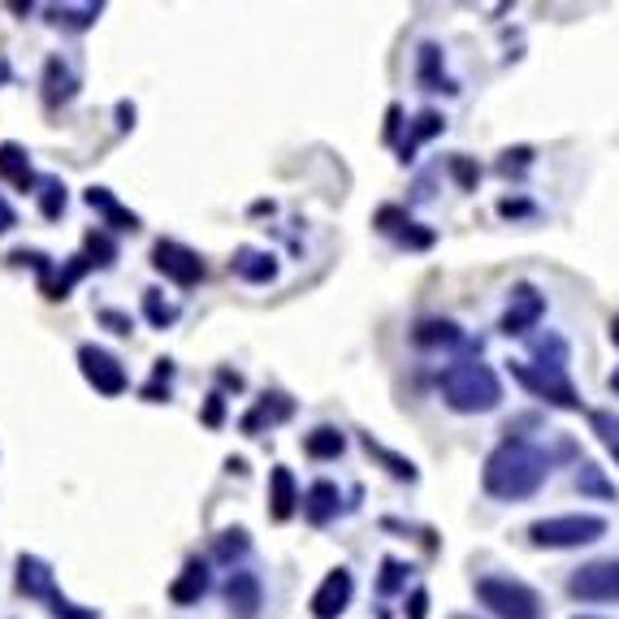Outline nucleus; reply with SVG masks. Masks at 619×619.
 I'll return each mask as SVG.
<instances>
[{
    "mask_svg": "<svg viewBox=\"0 0 619 619\" xmlns=\"http://www.w3.org/2000/svg\"><path fill=\"white\" fill-rule=\"evenodd\" d=\"M551 477V455L525 438H507L481 468V485L498 503H520L533 498Z\"/></svg>",
    "mask_w": 619,
    "mask_h": 619,
    "instance_id": "f257e3e1",
    "label": "nucleus"
},
{
    "mask_svg": "<svg viewBox=\"0 0 619 619\" xmlns=\"http://www.w3.org/2000/svg\"><path fill=\"white\" fill-rule=\"evenodd\" d=\"M438 390H442L446 407L459 416H481V412H494L503 403V381L481 359H451L438 372Z\"/></svg>",
    "mask_w": 619,
    "mask_h": 619,
    "instance_id": "f03ea898",
    "label": "nucleus"
},
{
    "mask_svg": "<svg viewBox=\"0 0 619 619\" xmlns=\"http://www.w3.org/2000/svg\"><path fill=\"white\" fill-rule=\"evenodd\" d=\"M477 603L498 619H542V594L516 577H481L477 581Z\"/></svg>",
    "mask_w": 619,
    "mask_h": 619,
    "instance_id": "7ed1b4c3",
    "label": "nucleus"
},
{
    "mask_svg": "<svg viewBox=\"0 0 619 619\" xmlns=\"http://www.w3.org/2000/svg\"><path fill=\"white\" fill-rule=\"evenodd\" d=\"M603 538H607L603 516H551V520L529 525V542L542 551H577V546H590Z\"/></svg>",
    "mask_w": 619,
    "mask_h": 619,
    "instance_id": "20e7f679",
    "label": "nucleus"
},
{
    "mask_svg": "<svg viewBox=\"0 0 619 619\" xmlns=\"http://www.w3.org/2000/svg\"><path fill=\"white\" fill-rule=\"evenodd\" d=\"M511 377H516L533 399H542V403L568 407V412H577V407H581V394H577V386L568 381V372H551V368H538V364H520V359H511Z\"/></svg>",
    "mask_w": 619,
    "mask_h": 619,
    "instance_id": "39448f33",
    "label": "nucleus"
},
{
    "mask_svg": "<svg viewBox=\"0 0 619 619\" xmlns=\"http://www.w3.org/2000/svg\"><path fill=\"white\" fill-rule=\"evenodd\" d=\"M78 368H83V377L96 386V394H104V399H117V394H126V386H130L122 359H117L113 351L96 346V342H83V346H78Z\"/></svg>",
    "mask_w": 619,
    "mask_h": 619,
    "instance_id": "423d86ee",
    "label": "nucleus"
},
{
    "mask_svg": "<svg viewBox=\"0 0 619 619\" xmlns=\"http://www.w3.org/2000/svg\"><path fill=\"white\" fill-rule=\"evenodd\" d=\"M577 603H619V559H594L568 577Z\"/></svg>",
    "mask_w": 619,
    "mask_h": 619,
    "instance_id": "0eeeda50",
    "label": "nucleus"
},
{
    "mask_svg": "<svg viewBox=\"0 0 619 619\" xmlns=\"http://www.w3.org/2000/svg\"><path fill=\"white\" fill-rule=\"evenodd\" d=\"M152 269L165 274V282H174V287H200L209 274L200 252H191L187 243H174V239H161L152 248Z\"/></svg>",
    "mask_w": 619,
    "mask_h": 619,
    "instance_id": "6e6552de",
    "label": "nucleus"
},
{
    "mask_svg": "<svg viewBox=\"0 0 619 619\" xmlns=\"http://www.w3.org/2000/svg\"><path fill=\"white\" fill-rule=\"evenodd\" d=\"M542 316H546V295H542L533 282H516L511 295H507V312H503L498 329H503L507 338H525Z\"/></svg>",
    "mask_w": 619,
    "mask_h": 619,
    "instance_id": "1a4fd4ad",
    "label": "nucleus"
},
{
    "mask_svg": "<svg viewBox=\"0 0 619 619\" xmlns=\"http://www.w3.org/2000/svg\"><path fill=\"white\" fill-rule=\"evenodd\" d=\"M351 594H355V577L346 568L325 572V581L312 594V619H338L351 607Z\"/></svg>",
    "mask_w": 619,
    "mask_h": 619,
    "instance_id": "9d476101",
    "label": "nucleus"
},
{
    "mask_svg": "<svg viewBox=\"0 0 619 619\" xmlns=\"http://www.w3.org/2000/svg\"><path fill=\"white\" fill-rule=\"evenodd\" d=\"M17 594H26V598H39V603H48V598L56 594L52 568H48L39 555H17Z\"/></svg>",
    "mask_w": 619,
    "mask_h": 619,
    "instance_id": "9b49d317",
    "label": "nucleus"
},
{
    "mask_svg": "<svg viewBox=\"0 0 619 619\" xmlns=\"http://www.w3.org/2000/svg\"><path fill=\"white\" fill-rule=\"evenodd\" d=\"M295 507H300V490H295V472H291L287 464H278V468L269 472V516H274L278 525H287V520L295 516Z\"/></svg>",
    "mask_w": 619,
    "mask_h": 619,
    "instance_id": "f8f14e48",
    "label": "nucleus"
},
{
    "mask_svg": "<svg viewBox=\"0 0 619 619\" xmlns=\"http://www.w3.org/2000/svg\"><path fill=\"white\" fill-rule=\"evenodd\" d=\"M230 269H235V278H243V282H252V287H265V282L278 278L274 252H261V248H239L235 261H230Z\"/></svg>",
    "mask_w": 619,
    "mask_h": 619,
    "instance_id": "ddd939ff",
    "label": "nucleus"
},
{
    "mask_svg": "<svg viewBox=\"0 0 619 619\" xmlns=\"http://www.w3.org/2000/svg\"><path fill=\"white\" fill-rule=\"evenodd\" d=\"M338 503H342V494H338L333 481H312L308 494H304V520L316 525V529H325L338 516Z\"/></svg>",
    "mask_w": 619,
    "mask_h": 619,
    "instance_id": "4468645a",
    "label": "nucleus"
},
{
    "mask_svg": "<svg viewBox=\"0 0 619 619\" xmlns=\"http://www.w3.org/2000/svg\"><path fill=\"white\" fill-rule=\"evenodd\" d=\"M209 590H213V577H209V568L191 559V564L182 568V577L169 585V598H174L178 607H195V603H200Z\"/></svg>",
    "mask_w": 619,
    "mask_h": 619,
    "instance_id": "2eb2a0df",
    "label": "nucleus"
},
{
    "mask_svg": "<svg viewBox=\"0 0 619 619\" xmlns=\"http://www.w3.org/2000/svg\"><path fill=\"white\" fill-rule=\"evenodd\" d=\"M226 603L239 616H256L261 611V577L256 572H235L226 581Z\"/></svg>",
    "mask_w": 619,
    "mask_h": 619,
    "instance_id": "dca6fc26",
    "label": "nucleus"
},
{
    "mask_svg": "<svg viewBox=\"0 0 619 619\" xmlns=\"http://www.w3.org/2000/svg\"><path fill=\"white\" fill-rule=\"evenodd\" d=\"M0 178L13 182L17 191H30V187L39 182L35 169H30V161H26V148H22V143H0Z\"/></svg>",
    "mask_w": 619,
    "mask_h": 619,
    "instance_id": "f3484780",
    "label": "nucleus"
},
{
    "mask_svg": "<svg viewBox=\"0 0 619 619\" xmlns=\"http://www.w3.org/2000/svg\"><path fill=\"white\" fill-rule=\"evenodd\" d=\"M87 204H91V209H96L113 230H130V235L139 230V217H135L130 209H122V204L113 200V191H109V187H91V191H87Z\"/></svg>",
    "mask_w": 619,
    "mask_h": 619,
    "instance_id": "a211bd4d",
    "label": "nucleus"
},
{
    "mask_svg": "<svg viewBox=\"0 0 619 619\" xmlns=\"http://www.w3.org/2000/svg\"><path fill=\"white\" fill-rule=\"evenodd\" d=\"M529 351H533L538 368H551V372H568V338H564V333L546 329L542 338H533V342H529Z\"/></svg>",
    "mask_w": 619,
    "mask_h": 619,
    "instance_id": "6ab92c4d",
    "label": "nucleus"
},
{
    "mask_svg": "<svg viewBox=\"0 0 619 619\" xmlns=\"http://www.w3.org/2000/svg\"><path fill=\"white\" fill-rule=\"evenodd\" d=\"M291 412H295V403H291L287 394H265V399L256 403V412L243 416V429L256 433L261 425H282V420H291Z\"/></svg>",
    "mask_w": 619,
    "mask_h": 619,
    "instance_id": "aec40b11",
    "label": "nucleus"
},
{
    "mask_svg": "<svg viewBox=\"0 0 619 619\" xmlns=\"http://www.w3.org/2000/svg\"><path fill=\"white\" fill-rule=\"evenodd\" d=\"M342 451H346V438L333 425H316L312 433H304V455L312 459H338Z\"/></svg>",
    "mask_w": 619,
    "mask_h": 619,
    "instance_id": "412c9836",
    "label": "nucleus"
},
{
    "mask_svg": "<svg viewBox=\"0 0 619 619\" xmlns=\"http://www.w3.org/2000/svg\"><path fill=\"white\" fill-rule=\"evenodd\" d=\"M412 338H416V346H455V342H464V329L455 320H420L412 329Z\"/></svg>",
    "mask_w": 619,
    "mask_h": 619,
    "instance_id": "4be33fe9",
    "label": "nucleus"
},
{
    "mask_svg": "<svg viewBox=\"0 0 619 619\" xmlns=\"http://www.w3.org/2000/svg\"><path fill=\"white\" fill-rule=\"evenodd\" d=\"M420 83H425V91H459V87L442 74V52H438V43H425V48H420Z\"/></svg>",
    "mask_w": 619,
    "mask_h": 619,
    "instance_id": "5701e85b",
    "label": "nucleus"
},
{
    "mask_svg": "<svg viewBox=\"0 0 619 619\" xmlns=\"http://www.w3.org/2000/svg\"><path fill=\"white\" fill-rule=\"evenodd\" d=\"M43 83H48V91H43V100H48V109H56V104H65L70 96H74V74L52 56L48 61V70H43Z\"/></svg>",
    "mask_w": 619,
    "mask_h": 619,
    "instance_id": "b1692460",
    "label": "nucleus"
},
{
    "mask_svg": "<svg viewBox=\"0 0 619 619\" xmlns=\"http://www.w3.org/2000/svg\"><path fill=\"white\" fill-rule=\"evenodd\" d=\"M577 490H581V494H590V498H607V503H616V485L607 481V472H603L598 464H581V472H577Z\"/></svg>",
    "mask_w": 619,
    "mask_h": 619,
    "instance_id": "393cba45",
    "label": "nucleus"
},
{
    "mask_svg": "<svg viewBox=\"0 0 619 619\" xmlns=\"http://www.w3.org/2000/svg\"><path fill=\"white\" fill-rule=\"evenodd\" d=\"M252 551V542H248V529H226L222 538H217V546H213V555L222 559V564H235V559H243Z\"/></svg>",
    "mask_w": 619,
    "mask_h": 619,
    "instance_id": "a878e982",
    "label": "nucleus"
},
{
    "mask_svg": "<svg viewBox=\"0 0 619 619\" xmlns=\"http://www.w3.org/2000/svg\"><path fill=\"white\" fill-rule=\"evenodd\" d=\"M442 130H446V117H438V113H420V117H416V130H412V139L403 143V161H412L416 143L433 139V135H442Z\"/></svg>",
    "mask_w": 619,
    "mask_h": 619,
    "instance_id": "bb28decb",
    "label": "nucleus"
},
{
    "mask_svg": "<svg viewBox=\"0 0 619 619\" xmlns=\"http://www.w3.org/2000/svg\"><path fill=\"white\" fill-rule=\"evenodd\" d=\"M39 213H43L48 222H56V217L65 213V187H61V182H52V178L43 182V191H39Z\"/></svg>",
    "mask_w": 619,
    "mask_h": 619,
    "instance_id": "cd10ccee",
    "label": "nucleus"
},
{
    "mask_svg": "<svg viewBox=\"0 0 619 619\" xmlns=\"http://www.w3.org/2000/svg\"><path fill=\"white\" fill-rule=\"evenodd\" d=\"M143 312H148V320H152V325H161V329L178 320V308H174V304H165V300H161V291H143Z\"/></svg>",
    "mask_w": 619,
    "mask_h": 619,
    "instance_id": "c85d7f7f",
    "label": "nucleus"
},
{
    "mask_svg": "<svg viewBox=\"0 0 619 619\" xmlns=\"http://www.w3.org/2000/svg\"><path fill=\"white\" fill-rule=\"evenodd\" d=\"M364 446H368V451H372V455H377L381 464H390V472H394L399 481H416V468H412L407 459H399V455H390V451H381V446H377L372 438H364Z\"/></svg>",
    "mask_w": 619,
    "mask_h": 619,
    "instance_id": "c756f323",
    "label": "nucleus"
},
{
    "mask_svg": "<svg viewBox=\"0 0 619 619\" xmlns=\"http://www.w3.org/2000/svg\"><path fill=\"white\" fill-rule=\"evenodd\" d=\"M590 425H594V433H598L607 446H619V416L616 412H590Z\"/></svg>",
    "mask_w": 619,
    "mask_h": 619,
    "instance_id": "7c9ffc66",
    "label": "nucleus"
},
{
    "mask_svg": "<svg viewBox=\"0 0 619 619\" xmlns=\"http://www.w3.org/2000/svg\"><path fill=\"white\" fill-rule=\"evenodd\" d=\"M407 572H412V568H403L399 559H386V564H381V581H377V590H381V594H394L399 585H407Z\"/></svg>",
    "mask_w": 619,
    "mask_h": 619,
    "instance_id": "2f4dec72",
    "label": "nucleus"
},
{
    "mask_svg": "<svg viewBox=\"0 0 619 619\" xmlns=\"http://www.w3.org/2000/svg\"><path fill=\"white\" fill-rule=\"evenodd\" d=\"M529 165H533V152H529V148H516V152H503V161H498V174H507V178H520Z\"/></svg>",
    "mask_w": 619,
    "mask_h": 619,
    "instance_id": "473e14b6",
    "label": "nucleus"
},
{
    "mask_svg": "<svg viewBox=\"0 0 619 619\" xmlns=\"http://www.w3.org/2000/svg\"><path fill=\"white\" fill-rule=\"evenodd\" d=\"M451 174L459 178V187H464V191H472V187L481 182V169H477L472 161H464V156H451Z\"/></svg>",
    "mask_w": 619,
    "mask_h": 619,
    "instance_id": "72a5a7b5",
    "label": "nucleus"
},
{
    "mask_svg": "<svg viewBox=\"0 0 619 619\" xmlns=\"http://www.w3.org/2000/svg\"><path fill=\"white\" fill-rule=\"evenodd\" d=\"M498 213H503V217H525V213H533V209H529L525 200H503Z\"/></svg>",
    "mask_w": 619,
    "mask_h": 619,
    "instance_id": "f704fd0d",
    "label": "nucleus"
},
{
    "mask_svg": "<svg viewBox=\"0 0 619 619\" xmlns=\"http://www.w3.org/2000/svg\"><path fill=\"white\" fill-rule=\"evenodd\" d=\"M100 320H104V325H113L117 333H130V320H126L122 312H100Z\"/></svg>",
    "mask_w": 619,
    "mask_h": 619,
    "instance_id": "c9c22d12",
    "label": "nucleus"
},
{
    "mask_svg": "<svg viewBox=\"0 0 619 619\" xmlns=\"http://www.w3.org/2000/svg\"><path fill=\"white\" fill-rule=\"evenodd\" d=\"M17 226V217H13V209H9V200L0 195V235H9Z\"/></svg>",
    "mask_w": 619,
    "mask_h": 619,
    "instance_id": "e433bc0d",
    "label": "nucleus"
},
{
    "mask_svg": "<svg viewBox=\"0 0 619 619\" xmlns=\"http://www.w3.org/2000/svg\"><path fill=\"white\" fill-rule=\"evenodd\" d=\"M217 420H222V394H213L204 407V425H217Z\"/></svg>",
    "mask_w": 619,
    "mask_h": 619,
    "instance_id": "4c0bfd02",
    "label": "nucleus"
},
{
    "mask_svg": "<svg viewBox=\"0 0 619 619\" xmlns=\"http://www.w3.org/2000/svg\"><path fill=\"white\" fill-rule=\"evenodd\" d=\"M425 603H429L425 590H416V594H412V619H425Z\"/></svg>",
    "mask_w": 619,
    "mask_h": 619,
    "instance_id": "58836bf2",
    "label": "nucleus"
},
{
    "mask_svg": "<svg viewBox=\"0 0 619 619\" xmlns=\"http://www.w3.org/2000/svg\"><path fill=\"white\" fill-rule=\"evenodd\" d=\"M611 342H616V346H619V316H616V320H611Z\"/></svg>",
    "mask_w": 619,
    "mask_h": 619,
    "instance_id": "ea45409f",
    "label": "nucleus"
},
{
    "mask_svg": "<svg viewBox=\"0 0 619 619\" xmlns=\"http://www.w3.org/2000/svg\"><path fill=\"white\" fill-rule=\"evenodd\" d=\"M611 390L619 394V364H616V372H611Z\"/></svg>",
    "mask_w": 619,
    "mask_h": 619,
    "instance_id": "a19ab883",
    "label": "nucleus"
},
{
    "mask_svg": "<svg viewBox=\"0 0 619 619\" xmlns=\"http://www.w3.org/2000/svg\"><path fill=\"white\" fill-rule=\"evenodd\" d=\"M451 619H477V616H451Z\"/></svg>",
    "mask_w": 619,
    "mask_h": 619,
    "instance_id": "79ce46f5",
    "label": "nucleus"
},
{
    "mask_svg": "<svg viewBox=\"0 0 619 619\" xmlns=\"http://www.w3.org/2000/svg\"><path fill=\"white\" fill-rule=\"evenodd\" d=\"M611 455H616V459H619V446H611Z\"/></svg>",
    "mask_w": 619,
    "mask_h": 619,
    "instance_id": "37998d69",
    "label": "nucleus"
},
{
    "mask_svg": "<svg viewBox=\"0 0 619 619\" xmlns=\"http://www.w3.org/2000/svg\"><path fill=\"white\" fill-rule=\"evenodd\" d=\"M577 619H598V616H577Z\"/></svg>",
    "mask_w": 619,
    "mask_h": 619,
    "instance_id": "c03bdc74",
    "label": "nucleus"
}]
</instances>
